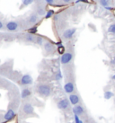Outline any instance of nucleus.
Masks as SVG:
<instances>
[{"instance_id": "2eb2a0df", "label": "nucleus", "mask_w": 115, "mask_h": 123, "mask_svg": "<svg viewBox=\"0 0 115 123\" xmlns=\"http://www.w3.org/2000/svg\"><path fill=\"white\" fill-rule=\"evenodd\" d=\"M35 39H36V37L33 34H31L29 32L27 34L24 35V41H27V42H35Z\"/></svg>"}, {"instance_id": "aec40b11", "label": "nucleus", "mask_w": 115, "mask_h": 123, "mask_svg": "<svg viewBox=\"0 0 115 123\" xmlns=\"http://www.w3.org/2000/svg\"><path fill=\"white\" fill-rule=\"evenodd\" d=\"M53 14H54V11L53 10L47 11V12H46V14H45V18H46V19H49V18H51Z\"/></svg>"}, {"instance_id": "c85d7f7f", "label": "nucleus", "mask_w": 115, "mask_h": 123, "mask_svg": "<svg viewBox=\"0 0 115 123\" xmlns=\"http://www.w3.org/2000/svg\"><path fill=\"white\" fill-rule=\"evenodd\" d=\"M111 64H112V65H115V58H113L112 60H111Z\"/></svg>"}, {"instance_id": "7c9ffc66", "label": "nucleus", "mask_w": 115, "mask_h": 123, "mask_svg": "<svg viewBox=\"0 0 115 123\" xmlns=\"http://www.w3.org/2000/svg\"><path fill=\"white\" fill-rule=\"evenodd\" d=\"M112 80H114V81H115V74L112 76Z\"/></svg>"}, {"instance_id": "4be33fe9", "label": "nucleus", "mask_w": 115, "mask_h": 123, "mask_svg": "<svg viewBox=\"0 0 115 123\" xmlns=\"http://www.w3.org/2000/svg\"><path fill=\"white\" fill-rule=\"evenodd\" d=\"M36 31H37V27H36V26H33L32 28L29 29V33H31V34L36 33Z\"/></svg>"}, {"instance_id": "7ed1b4c3", "label": "nucleus", "mask_w": 115, "mask_h": 123, "mask_svg": "<svg viewBox=\"0 0 115 123\" xmlns=\"http://www.w3.org/2000/svg\"><path fill=\"white\" fill-rule=\"evenodd\" d=\"M15 116H16V109L9 106L6 112L4 114V120L5 121H11L12 120H14Z\"/></svg>"}, {"instance_id": "f257e3e1", "label": "nucleus", "mask_w": 115, "mask_h": 123, "mask_svg": "<svg viewBox=\"0 0 115 123\" xmlns=\"http://www.w3.org/2000/svg\"><path fill=\"white\" fill-rule=\"evenodd\" d=\"M20 115L22 118H28L30 116H37L34 111V107L31 103L25 102L20 109Z\"/></svg>"}, {"instance_id": "ddd939ff", "label": "nucleus", "mask_w": 115, "mask_h": 123, "mask_svg": "<svg viewBox=\"0 0 115 123\" xmlns=\"http://www.w3.org/2000/svg\"><path fill=\"white\" fill-rule=\"evenodd\" d=\"M39 21V15L37 14H32L27 19V23L29 24H35Z\"/></svg>"}, {"instance_id": "1a4fd4ad", "label": "nucleus", "mask_w": 115, "mask_h": 123, "mask_svg": "<svg viewBox=\"0 0 115 123\" xmlns=\"http://www.w3.org/2000/svg\"><path fill=\"white\" fill-rule=\"evenodd\" d=\"M31 96H32V90L30 88L25 87V88L22 90V92H21V98L23 100L28 99V98H30Z\"/></svg>"}, {"instance_id": "9d476101", "label": "nucleus", "mask_w": 115, "mask_h": 123, "mask_svg": "<svg viewBox=\"0 0 115 123\" xmlns=\"http://www.w3.org/2000/svg\"><path fill=\"white\" fill-rule=\"evenodd\" d=\"M84 111H85V110H84V108H83V106L79 105V104H77V105H75L74 108H73V112H74L75 115L81 116L82 114L84 113Z\"/></svg>"}, {"instance_id": "412c9836", "label": "nucleus", "mask_w": 115, "mask_h": 123, "mask_svg": "<svg viewBox=\"0 0 115 123\" xmlns=\"http://www.w3.org/2000/svg\"><path fill=\"white\" fill-rule=\"evenodd\" d=\"M32 2H33V0H23V5H24V6H26L31 5Z\"/></svg>"}, {"instance_id": "4468645a", "label": "nucleus", "mask_w": 115, "mask_h": 123, "mask_svg": "<svg viewBox=\"0 0 115 123\" xmlns=\"http://www.w3.org/2000/svg\"><path fill=\"white\" fill-rule=\"evenodd\" d=\"M43 47H44V49H45V51L46 52H49V53H51V52H53L54 50V45L52 44L51 42L50 41H46L45 43L43 44Z\"/></svg>"}, {"instance_id": "b1692460", "label": "nucleus", "mask_w": 115, "mask_h": 123, "mask_svg": "<svg viewBox=\"0 0 115 123\" xmlns=\"http://www.w3.org/2000/svg\"><path fill=\"white\" fill-rule=\"evenodd\" d=\"M44 14H46V12H45V10H44V9H42V8H41V9H38V11H37L38 15H43Z\"/></svg>"}, {"instance_id": "f8f14e48", "label": "nucleus", "mask_w": 115, "mask_h": 123, "mask_svg": "<svg viewBox=\"0 0 115 123\" xmlns=\"http://www.w3.org/2000/svg\"><path fill=\"white\" fill-rule=\"evenodd\" d=\"M69 102H70L72 105H77L78 103H79V97H78L77 94L70 93V95H69Z\"/></svg>"}, {"instance_id": "2f4dec72", "label": "nucleus", "mask_w": 115, "mask_h": 123, "mask_svg": "<svg viewBox=\"0 0 115 123\" xmlns=\"http://www.w3.org/2000/svg\"><path fill=\"white\" fill-rule=\"evenodd\" d=\"M113 11H114V12H113V14H114V15H115V9H113Z\"/></svg>"}, {"instance_id": "dca6fc26", "label": "nucleus", "mask_w": 115, "mask_h": 123, "mask_svg": "<svg viewBox=\"0 0 115 123\" xmlns=\"http://www.w3.org/2000/svg\"><path fill=\"white\" fill-rule=\"evenodd\" d=\"M113 95H114V93L112 92H111V91H106V92H104V99L110 100L112 97H113Z\"/></svg>"}, {"instance_id": "cd10ccee", "label": "nucleus", "mask_w": 115, "mask_h": 123, "mask_svg": "<svg viewBox=\"0 0 115 123\" xmlns=\"http://www.w3.org/2000/svg\"><path fill=\"white\" fill-rule=\"evenodd\" d=\"M3 27H4L3 22H2V21H1V19H0V30H1V29H3Z\"/></svg>"}, {"instance_id": "9b49d317", "label": "nucleus", "mask_w": 115, "mask_h": 123, "mask_svg": "<svg viewBox=\"0 0 115 123\" xmlns=\"http://www.w3.org/2000/svg\"><path fill=\"white\" fill-rule=\"evenodd\" d=\"M64 90L67 93H73V92H74V90H75L74 84L72 82L67 83L64 86Z\"/></svg>"}, {"instance_id": "393cba45", "label": "nucleus", "mask_w": 115, "mask_h": 123, "mask_svg": "<svg viewBox=\"0 0 115 123\" xmlns=\"http://www.w3.org/2000/svg\"><path fill=\"white\" fill-rule=\"evenodd\" d=\"M61 78H62V75H61L60 72L58 71L57 74H56V79H57V80H60Z\"/></svg>"}, {"instance_id": "a878e982", "label": "nucleus", "mask_w": 115, "mask_h": 123, "mask_svg": "<svg viewBox=\"0 0 115 123\" xmlns=\"http://www.w3.org/2000/svg\"><path fill=\"white\" fill-rule=\"evenodd\" d=\"M79 2H85V3H93L94 1L93 0H77V3H79Z\"/></svg>"}, {"instance_id": "c756f323", "label": "nucleus", "mask_w": 115, "mask_h": 123, "mask_svg": "<svg viewBox=\"0 0 115 123\" xmlns=\"http://www.w3.org/2000/svg\"><path fill=\"white\" fill-rule=\"evenodd\" d=\"M65 3H69V2H71L72 0H63Z\"/></svg>"}, {"instance_id": "6ab92c4d", "label": "nucleus", "mask_w": 115, "mask_h": 123, "mask_svg": "<svg viewBox=\"0 0 115 123\" xmlns=\"http://www.w3.org/2000/svg\"><path fill=\"white\" fill-rule=\"evenodd\" d=\"M100 4L104 8L105 7H108L109 5H110V0H100Z\"/></svg>"}, {"instance_id": "f03ea898", "label": "nucleus", "mask_w": 115, "mask_h": 123, "mask_svg": "<svg viewBox=\"0 0 115 123\" xmlns=\"http://www.w3.org/2000/svg\"><path fill=\"white\" fill-rule=\"evenodd\" d=\"M36 92L41 97H49L51 93V88L49 85L46 84H40L36 86Z\"/></svg>"}, {"instance_id": "a211bd4d", "label": "nucleus", "mask_w": 115, "mask_h": 123, "mask_svg": "<svg viewBox=\"0 0 115 123\" xmlns=\"http://www.w3.org/2000/svg\"><path fill=\"white\" fill-rule=\"evenodd\" d=\"M108 32L110 33H112V34H115V24H111L108 28Z\"/></svg>"}, {"instance_id": "f3484780", "label": "nucleus", "mask_w": 115, "mask_h": 123, "mask_svg": "<svg viewBox=\"0 0 115 123\" xmlns=\"http://www.w3.org/2000/svg\"><path fill=\"white\" fill-rule=\"evenodd\" d=\"M35 43H37L38 45H43V38L37 36L35 39Z\"/></svg>"}, {"instance_id": "0eeeda50", "label": "nucleus", "mask_w": 115, "mask_h": 123, "mask_svg": "<svg viewBox=\"0 0 115 123\" xmlns=\"http://www.w3.org/2000/svg\"><path fill=\"white\" fill-rule=\"evenodd\" d=\"M72 58H73V55L70 52H65L64 54H62V56H61V64H63V65L68 64L72 60Z\"/></svg>"}, {"instance_id": "423d86ee", "label": "nucleus", "mask_w": 115, "mask_h": 123, "mask_svg": "<svg viewBox=\"0 0 115 123\" xmlns=\"http://www.w3.org/2000/svg\"><path fill=\"white\" fill-rule=\"evenodd\" d=\"M18 28H19V24L14 21H10L6 24V29L8 31H15L18 30Z\"/></svg>"}, {"instance_id": "bb28decb", "label": "nucleus", "mask_w": 115, "mask_h": 123, "mask_svg": "<svg viewBox=\"0 0 115 123\" xmlns=\"http://www.w3.org/2000/svg\"><path fill=\"white\" fill-rule=\"evenodd\" d=\"M48 4H50V5H52V4L54 3V0H45Z\"/></svg>"}, {"instance_id": "6e6552de", "label": "nucleus", "mask_w": 115, "mask_h": 123, "mask_svg": "<svg viewBox=\"0 0 115 123\" xmlns=\"http://www.w3.org/2000/svg\"><path fill=\"white\" fill-rule=\"evenodd\" d=\"M76 31H77L76 28H71V29L66 30V31L63 32V34H62V39H63V40H69V39H71V38L73 37V35L75 34Z\"/></svg>"}, {"instance_id": "39448f33", "label": "nucleus", "mask_w": 115, "mask_h": 123, "mask_svg": "<svg viewBox=\"0 0 115 123\" xmlns=\"http://www.w3.org/2000/svg\"><path fill=\"white\" fill-rule=\"evenodd\" d=\"M69 105H70V102L68 99H66V98L59 100L57 103V107L59 110H62V111L69 109Z\"/></svg>"}, {"instance_id": "5701e85b", "label": "nucleus", "mask_w": 115, "mask_h": 123, "mask_svg": "<svg viewBox=\"0 0 115 123\" xmlns=\"http://www.w3.org/2000/svg\"><path fill=\"white\" fill-rule=\"evenodd\" d=\"M58 52H59L60 54H64L65 53V48L62 46V45H60V46L58 47Z\"/></svg>"}, {"instance_id": "20e7f679", "label": "nucleus", "mask_w": 115, "mask_h": 123, "mask_svg": "<svg viewBox=\"0 0 115 123\" xmlns=\"http://www.w3.org/2000/svg\"><path fill=\"white\" fill-rule=\"evenodd\" d=\"M19 83H20L21 86H31V85L33 83V79H32V77L30 75L26 74V75H24L21 77Z\"/></svg>"}]
</instances>
